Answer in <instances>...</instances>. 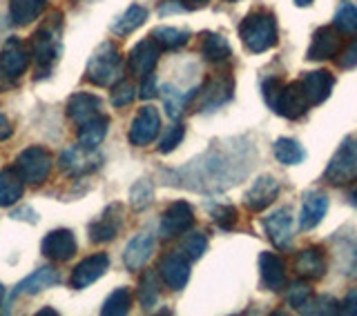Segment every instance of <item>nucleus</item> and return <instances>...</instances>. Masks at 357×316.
Returning a JSON list of instances; mask_svg holds the SVG:
<instances>
[{
    "label": "nucleus",
    "mask_w": 357,
    "mask_h": 316,
    "mask_svg": "<svg viewBox=\"0 0 357 316\" xmlns=\"http://www.w3.org/2000/svg\"><path fill=\"white\" fill-rule=\"evenodd\" d=\"M273 152H275V158L282 165H297L306 158L304 148H301V145L293 139H277L273 145Z\"/></svg>",
    "instance_id": "nucleus-34"
},
{
    "label": "nucleus",
    "mask_w": 357,
    "mask_h": 316,
    "mask_svg": "<svg viewBox=\"0 0 357 316\" xmlns=\"http://www.w3.org/2000/svg\"><path fill=\"white\" fill-rule=\"evenodd\" d=\"M357 178V139L346 136L333 154L324 180L331 185H346Z\"/></svg>",
    "instance_id": "nucleus-5"
},
{
    "label": "nucleus",
    "mask_w": 357,
    "mask_h": 316,
    "mask_svg": "<svg viewBox=\"0 0 357 316\" xmlns=\"http://www.w3.org/2000/svg\"><path fill=\"white\" fill-rule=\"evenodd\" d=\"M195 223V210L190 203L185 200H176L170 207L165 210L163 219H161V234L165 239H172V236L185 234Z\"/></svg>",
    "instance_id": "nucleus-10"
},
{
    "label": "nucleus",
    "mask_w": 357,
    "mask_h": 316,
    "mask_svg": "<svg viewBox=\"0 0 357 316\" xmlns=\"http://www.w3.org/2000/svg\"><path fill=\"white\" fill-rule=\"evenodd\" d=\"M349 198H351V205H353V207H357V187L351 191V196H349Z\"/></svg>",
    "instance_id": "nucleus-50"
},
{
    "label": "nucleus",
    "mask_w": 357,
    "mask_h": 316,
    "mask_svg": "<svg viewBox=\"0 0 357 316\" xmlns=\"http://www.w3.org/2000/svg\"><path fill=\"white\" fill-rule=\"evenodd\" d=\"M16 169L22 180L29 185H40L50 176L52 169V154L43 148H27L16 158Z\"/></svg>",
    "instance_id": "nucleus-7"
},
{
    "label": "nucleus",
    "mask_w": 357,
    "mask_h": 316,
    "mask_svg": "<svg viewBox=\"0 0 357 316\" xmlns=\"http://www.w3.org/2000/svg\"><path fill=\"white\" fill-rule=\"evenodd\" d=\"M154 200V187L148 178H141L134 183L132 191H130V203L134 210H145Z\"/></svg>",
    "instance_id": "nucleus-38"
},
{
    "label": "nucleus",
    "mask_w": 357,
    "mask_h": 316,
    "mask_svg": "<svg viewBox=\"0 0 357 316\" xmlns=\"http://www.w3.org/2000/svg\"><path fill=\"white\" fill-rule=\"evenodd\" d=\"M228 3H237V0H228Z\"/></svg>",
    "instance_id": "nucleus-55"
},
{
    "label": "nucleus",
    "mask_w": 357,
    "mask_h": 316,
    "mask_svg": "<svg viewBox=\"0 0 357 316\" xmlns=\"http://www.w3.org/2000/svg\"><path fill=\"white\" fill-rule=\"evenodd\" d=\"M141 98H154V94H156V78H154V72L152 74H148L145 78H141Z\"/></svg>",
    "instance_id": "nucleus-48"
},
{
    "label": "nucleus",
    "mask_w": 357,
    "mask_h": 316,
    "mask_svg": "<svg viewBox=\"0 0 357 316\" xmlns=\"http://www.w3.org/2000/svg\"><path fill=\"white\" fill-rule=\"evenodd\" d=\"M188 5H204V3H208V0H185Z\"/></svg>",
    "instance_id": "nucleus-52"
},
{
    "label": "nucleus",
    "mask_w": 357,
    "mask_h": 316,
    "mask_svg": "<svg viewBox=\"0 0 357 316\" xmlns=\"http://www.w3.org/2000/svg\"><path fill=\"white\" fill-rule=\"evenodd\" d=\"M3 299H5V287H3V283H0V303H3Z\"/></svg>",
    "instance_id": "nucleus-53"
},
{
    "label": "nucleus",
    "mask_w": 357,
    "mask_h": 316,
    "mask_svg": "<svg viewBox=\"0 0 357 316\" xmlns=\"http://www.w3.org/2000/svg\"><path fill=\"white\" fill-rule=\"evenodd\" d=\"M232 89H234V83H232L230 76L210 78V81L201 89H195L197 107L201 111H210V109L221 107L223 103H228V100L232 98Z\"/></svg>",
    "instance_id": "nucleus-8"
},
{
    "label": "nucleus",
    "mask_w": 357,
    "mask_h": 316,
    "mask_svg": "<svg viewBox=\"0 0 357 316\" xmlns=\"http://www.w3.org/2000/svg\"><path fill=\"white\" fill-rule=\"evenodd\" d=\"M208 250V239L204 234H190L188 239L181 243V254L188 258V261H197V258L204 256V252Z\"/></svg>",
    "instance_id": "nucleus-39"
},
{
    "label": "nucleus",
    "mask_w": 357,
    "mask_h": 316,
    "mask_svg": "<svg viewBox=\"0 0 357 316\" xmlns=\"http://www.w3.org/2000/svg\"><path fill=\"white\" fill-rule=\"evenodd\" d=\"M29 65V52L25 49L18 38H9L0 52V74L7 78H18L27 72Z\"/></svg>",
    "instance_id": "nucleus-12"
},
{
    "label": "nucleus",
    "mask_w": 357,
    "mask_h": 316,
    "mask_svg": "<svg viewBox=\"0 0 357 316\" xmlns=\"http://www.w3.org/2000/svg\"><path fill=\"white\" fill-rule=\"evenodd\" d=\"M154 245H156V241H154V234L152 232H141V234H137L128 243L126 252H123V261H126V265L130 269H134V272H137V269H141L145 263H148V258L154 252Z\"/></svg>",
    "instance_id": "nucleus-23"
},
{
    "label": "nucleus",
    "mask_w": 357,
    "mask_h": 316,
    "mask_svg": "<svg viewBox=\"0 0 357 316\" xmlns=\"http://www.w3.org/2000/svg\"><path fill=\"white\" fill-rule=\"evenodd\" d=\"M156 63H159V45H156L152 38H145V40L137 42L128 56V65L137 78H145L148 74H152Z\"/></svg>",
    "instance_id": "nucleus-13"
},
{
    "label": "nucleus",
    "mask_w": 357,
    "mask_h": 316,
    "mask_svg": "<svg viewBox=\"0 0 357 316\" xmlns=\"http://www.w3.org/2000/svg\"><path fill=\"white\" fill-rule=\"evenodd\" d=\"M299 85L304 89V96L308 100L310 107L321 105L326 100L335 87V78L326 70H317V72H308L299 78Z\"/></svg>",
    "instance_id": "nucleus-11"
},
{
    "label": "nucleus",
    "mask_w": 357,
    "mask_h": 316,
    "mask_svg": "<svg viewBox=\"0 0 357 316\" xmlns=\"http://www.w3.org/2000/svg\"><path fill=\"white\" fill-rule=\"evenodd\" d=\"M38 314H40V316H45V314H56V312H54V310H40Z\"/></svg>",
    "instance_id": "nucleus-54"
},
{
    "label": "nucleus",
    "mask_w": 357,
    "mask_h": 316,
    "mask_svg": "<svg viewBox=\"0 0 357 316\" xmlns=\"http://www.w3.org/2000/svg\"><path fill=\"white\" fill-rule=\"evenodd\" d=\"M212 219H215L221 230H232L237 225V210L232 205H219L212 210Z\"/></svg>",
    "instance_id": "nucleus-43"
},
{
    "label": "nucleus",
    "mask_w": 357,
    "mask_h": 316,
    "mask_svg": "<svg viewBox=\"0 0 357 316\" xmlns=\"http://www.w3.org/2000/svg\"><path fill=\"white\" fill-rule=\"evenodd\" d=\"M87 81L96 87H109L121 81L123 61L121 54L112 42H103L87 63Z\"/></svg>",
    "instance_id": "nucleus-4"
},
{
    "label": "nucleus",
    "mask_w": 357,
    "mask_h": 316,
    "mask_svg": "<svg viewBox=\"0 0 357 316\" xmlns=\"http://www.w3.org/2000/svg\"><path fill=\"white\" fill-rule=\"evenodd\" d=\"M337 312H340V303L331 297H321V299L312 297L306 306L299 310V314H337Z\"/></svg>",
    "instance_id": "nucleus-41"
},
{
    "label": "nucleus",
    "mask_w": 357,
    "mask_h": 316,
    "mask_svg": "<svg viewBox=\"0 0 357 316\" xmlns=\"http://www.w3.org/2000/svg\"><path fill=\"white\" fill-rule=\"evenodd\" d=\"M340 54L337 58V65L342 67V70H353V67H357V38H353Z\"/></svg>",
    "instance_id": "nucleus-46"
},
{
    "label": "nucleus",
    "mask_w": 357,
    "mask_h": 316,
    "mask_svg": "<svg viewBox=\"0 0 357 316\" xmlns=\"http://www.w3.org/2000/svg\"><path fill=\"white\" fill-rule=\"evenodd\" d=\"M61 283V274L56 267H40L36 269L31 276H27L22 283H18V287L14 290V297L18 294H38V292L54 287Z\"/></svg>",
    "instance_id": "nucleus-27"
},
{
    "label": "nucleus",
    "mask_w": 357,
    "mask_h": 316,
    "mask_svg": "<svg viewBox=\"0 0 357 316\" xmlns=\"http://www.w3.org/2000/svg\"><path fill=\"white\" fill-rule=\"evenodd\" d=\"M61 16L54 14V22H47L31 38V54L40 70H50L61 54Z\"/></svg>",
    "instance_id": "nucleus-6"
},
{
    "label": "nucleus",
    "mask_w": 357,
    "mask_h": 316,
    "mask_svg": "<svg viewBox=\"0 0 357 316\" xmlns=\"http://www.w3.org/2000/svg\"><path fill=\"white\" fill-rule=\"evenodd\" d=\"M78 145L85 150H96L100 143H103L105 134H107V127H109V118L107 116H96L92 120L83 123V125H78Z\"/></svg>",
    "instance_id": "nucleus-30"
},
{
    "label": "nucleus",
    "mask_w": 357,
    "mask_h": 316,
    "mask_svg": "<svg viewBox=\"0 0 357 316\" xmlns=\"http://www.w3.org/2000/svg\"><path fill=\"white\" fill-rule=\"evenodd\" d=\"M47 0H9V18L14 25H29L43 14Z\"/></svg>",
    "instance_id": "nucleus-29"
},
{
    "label": "nucleus",
    "mask_w": 357,
    "mask_h": 316,
    "mask_svg": "<svg viewBox=\"0 0 357 316\" xmlns=\"http://www.w3.org/2000/svg\"><path fill=\"white\" fill-rule=\"evenodd\" d=\"M239 38L243 42V47L252 54H264L268 49H273L279 42L277 33V22L271 11H252L248 14L239 25Z\"/></svg>",
    "instance_id": "nucleus-3"
},
{
    "label": "nucleus",
    "mask_w": 357,
    "mask_h": 316,
    "mask_svg": "<svg viewBox=\"0 0 357 316\" xmlns=\"http://www.w3.org/2000/svg\"><path fill=\"white\" fill-rule=\"evenodd\" d=\"M145 20H148V9L141 5H132L126 14L112 25V31H114L116 36H128V33H132L134 29H139Z\"/></svg>",
    "instance_id": "nucleus-32"
},
{
    "label": "nucleus",
    "mask_w": 357,
    "mask_h": 316,
    "mask_svg": "<svg viewBox=\"0 0 357 316\" xmlns=\"http://www.w3.org/2000/svg\"><path fill=\"white\" fill-rule=\"evenodd\" d=\"M255 156V148L248 139L212 143L210 150L192 158L183 167L165 172V183L192 191H223L250 174Z\"/></svg>",
    "instance_id": "nucleus-1"
},
{
    "label": "nucleus",
    "mask_w": 357,
    "mask_h": 316,
    "mask_svg": "<svg viewBox=\"0 0 357 316\" xmlns=\"http://www.w3.org/2000/svg\"><path fill=\"white\" fill-rule=\"evenodd\" d=\"M100 109H103V100L94 94H74L67 103V116H70L76 125H83V123L92 120L100 116Z\"/></svg>",
    "instance_id": "nucleus-24"
},
{
    "label": "nucleus",
    "mask_w": 357,
    "mask_h": 316,
    "mask_svg": "<svg viewBox=\"0 0 357 316\" xmlns=\"http://www.w3.org/2000/svg\"><path fill=\"white\" fill-rule=\"evenodd\" d=\"M264 98L279 116L290 118V120L301 118L306 114V109L310 107L299 81L284 85L279 78H268L264 83Z\"/></svg>",
    "instance_id": "nucleus-2"
},
{
    "label": "nucleus",
    "mask_w": 357,
    "mask_h": 316,
    "mask_svg": "<svg viewBox=\"0 0 357 316\" xmlns=\"http://www.w3.org/2000/svg\"><path fill=\"white\" fill-rule=\"evenodd\" d=\"M134 96H137V89H134V85L128 83V81H119V85L114 87V94H112V105L126 107V105L132 103Z\"/></svg>",
    "instance_id": "nucleus-44"
},
{
    "label": "nucleus",
    "mask_w": 357,
    "mask_h": 316,
    "mask_svg": "<svg viewBox=\"0 0 357 316\" xmlns=\"http://www.w3.org/2000/svg\"><path fill=\"white\" fill-rule=\"evenodd\" d=\"M183 136H185V127L183 125H172L170 129L165 132V136L161 139V145H159L161 154H170L172 150H176L178 145H181Z\"/></svg>",
    "instance_id": "nucleus-42"
},
{
    "label": "nucleus",
    "mask_w": 357,
    "mask_h": 316,
    "mask_svg": "<svg viewBox=\"0 0 357 316\" xmlns=\"http://www.w3.org/2000/svg\"><path fill=\"white\" fill-rule=\"evenodd\" d=\"M295 272L308 281H319L326 274V258L319 247H306L295 256Z\"/></svg>",
    "instance_id": "nucleus-25"
},
{
    "label": "nucleus",
    "mask_w": 357,
    "mask_h": 316,
    "mask_svg": "<svg viewBox=\"0 0 357 316\" xmlns=\"http://www.w3.org/2000/svg\"><path fill=\"white\" fill-rule=\"evenodd\" d=\"M340 312L346 316H357V290H351L340 303Z\"/></svg>",
    "instance_id": "nucleus-47"
},
{
    "label": "nucleus",
    "mask_w": 357,
    "mask_h": 316,
    "mask_svg": "<svg viewBox=\"0 0 357 316\" xmlns=\"http://www.w3.org/2000/svg\"><path fill=\"white\" fill-rule=\"evenodd\" d=\"M310 3H312V0H295V5H297V7H308Z\"/></svg>",
    "instance_id": "nucleus-51"
},
{
    "label": "nucleus",
    "mask_w": 357,
    "mask_h": 316,
    "mask_svg": "<svg viewBox=\"0 0 357 316\" xmlns=\"http://www.w3.org/2000/svg\"><path fill=\"white\" fill-rule=\"evenodd\" d=\"M11 136V123L5 114H0V141H7Z\"/></svg>",
    "instance_id": "nucleus-49"
},
{
    "label": "nucleus",
    "mask_w": 357,
    "mask_h": 316,
    "mask_svg": "<svg viewBox=\"0 0 357 316\" xmlns=\"http://www.w3.org/2000/svg\"><path fill=\"white\" fill-rule=\"evenodd\" d=\"M328 212V196L324 191H308L301 203V214H299V228L301 230H312L321 223V219Z\"/></svg>",
    "instance_id": "nucleus-22"
},
{
    "label": "nucleus",
    "mask_w": 357,
    "mask_h": 316,
    "mask_svg": "<svg viewBox=\"0 0 357 316\" xmlns=\"http://www.w3.org/2000/svg\"><path fill=\"white\" fill-rule=\"evenodd\" d=\"M192 98V96H181L176 92V89H170V87H165V107H167V114H170L172 118H176L178 114H181V109L183 105L188 103V100Z\"/></svg>",
    "instance_id": "nucleus-45"
},
{
    "label": "nucleus",
    "mask_w": 357,
    "mask_h": 316,
    "mask_svg": "<svg viewBox=\"0 0 357 316\" xmlns=\"http://www.w3.org/2000/svg\"><path fill=\"white\" fill-rule=\"evenodd\" d=\"M264 228L268 239L273 241L277 250H286L293 243V216H290V210L282 207L273 212L271 216L264 221Z\"/></svg>",
    "instance_id": "nucleus-15"
},
{
    "label": "nucleus",
    "mask_w": 357,
    "mask_h": 316,
    "mask_svg": "<svg viewBox=\"0 0 357 316\" xmlns=\"http://www.w3.org/2000/svg\"><path fill=\"white\" fill-rule=\"evenodd\" d=\"M161 129V116L154 107H143L130 125V143L137 148L150 145Z\"/></svg>",
    "instance_id": "nucleus-9"
},
{
    "label": "nucleus",
    "mask_w": 357,
    "mask_h": 316,
    "mask_svg": "<svg viewBox=\"0 0 357 316\" xmlns=\"http://www.w3.org/2000/svg\"><path fill=\"white\" fill-rule=\"evenodd\" d=\"M201 54L206 56V61L210 63H226L232 52L228 40L221 33H204V42H201Z\"/></svg>",
    "instance_id": "nucleus-31"
},
{
    "label": "nucleus",
    "mask_w": 357,
    "mask_h": 316,
    "mask_svg": "<svg viewBox=\"0 0 357 316\" xmlns=\"http://www.w3.org/2000/svg\"><path fill=\"white\" fill-rule=\"evenodd\" d=\"M43 254L52 261H70L76 254V239L70 230H54L43 239Z\"/></svg>",
    "instance_id": "nucleus-20"
},
{
    "label": "nucleus",
    "mask_w": 357,
    "mask_h": 316,
    "mask_svg": "<svg viewBox=\"0 0 357 316\" xmlns=\"http://www.w3.org/2000/svg\"><path fill=\"white\" fill-rule=\"evenodd\" d=\"M312 299V290L306 285V283H301V281H297V283H293L288 287L286 292V301H288V306L290 308H295L297 312L306 306V303Z\"/></svg>",
    "instance_id": "nucleus-40"
},
{
    "label": "nucleus",
    "mask_w": 357,
    "mask_h": 316,
    "mask_svg": "<svg viewBox=\"0 0 357 316\" xmlns=\"http://www.w3.org/2000/svg\"><path fill=\"white\" fill-rule=\"evenodd\" d=\"M25 180L18 174L16 167L0 169V207H11L22 198Z\"/></svg>",
    "instance_id": "nucleus-28"
},
{
    "label": "nucleus",
    "mask_w": 357,
    "mask_h": 316,
    "mask_svg": "<svg viewBox=\"0 0 357 316\" xmlns=\"http://www.w3.org/2000/svg\"><path fill=\"white\" fill-rule=\"evenodd\" d=\"M107 265H109V258L105 254H94V256L83 258L72 272V287L85 290L92 283H96V281L105 274Z\"/></svg>",
    "instance_id": "nucleus-19"
},
{
    "label": "nucleus",
    "mask_w": 357,
    "mask_h": 316,
    "mask_svg": "<svg viewBox=\"0 0 357 316\" xmlns=\"http://www.w3.org/2000/svg\"><path fill=\"white\" fill-rule=\"evenodd\" d=\"M137 299L143 310H152L156 306V301H159V278H156L154 272H145L141 276Z\"/></svg>",
    "instance_id": "nucleus-37"
},
{
    "label": "nucleus",
    "mask_w": 357,
    "mask_h": 316,
    "mask_svg": "<svg viewBox=\"0 0 357 316\" xmlns=\"http://www.w3.org/2000/svg\"><path fill=\"white\" fill-rule=\"evenodd\" d=\"M98 165H100V156L96 154V150H85L81 145L70 148L61 154V169L72 176L89 174V172H94Z\"/></svg>",
    "instance_id": "nucleus-14"
},
{
    "label": "nucleus",
    "mask_w": 357,
    "mask_h": 316,
    "mask_svg": "<svg viewBox=\"0 0 357 316\" xmlns=\"http://www.w3.org/2000/svg\"><path fill=\"white\" fill-rule=\"evenodd\" d=\"M279 180L275 176H259L245 191V207L252 212H264L279 196Z\"/></svg>",
    "instance_id": "nucleus-17"
},
{
    "label": "nucleus",
    "mask_w": 357,
    "mask_h": 316,
    "mask_svg": "<svg viewBox=\"0 0 357 316\" xmlns=\"http://www.w3.org/2000/svg\"><path fill=\"white\" fill-rule=\"evenodd\" d=\"M132 308V294L128 287H119L105 299L103 308H100V314L103 316H123L128 314Z\"/></svg>",
    "instance_id": "nucleus-35"
},
{
    "label": "nucleus",
    "mask_w": 357,
    "mask_h": 316,
    "mask_svg": "<svg viewBox=\"0 0 357 316\" xmlns=\"http://www.w3.org/2000/svg\"><path fill=\"white\" fill-rule=\"evenodd\" d=\"M259 272H261V283L266 290L279 292L286 283V265L284 261L273 252H264L259 256Z\"/></svg>",
    "instance_id": "nucleus-26"
},
{
    "label": "nucleus",
    "mask_w": 357,
    "mask_h": 316,
    "mask_svg": "<svg viewBox=\"0 0 357 316\" xmlns=\"http://www.w3.org/2000/svg\"><path fill=\"white\" fill-rule=\"evenodd\" d=\"M342 47L340 31L335 27H319L312 33L310 47H308V61H328L333 56H337Z\"/></svg>",
    "instance_id": "nucleus-18"
},
{
    "label": "nucleus",
    "mask_w": 357,
    "mask_h": 316,
    "mask_svg": "<svg viewBox=\"0 0 357 316\" xmlns=\"http://www.w3.org/2000/svg\"><path fill=\"white\" fill-rule=\"evenodd\" d=\"M121 212L123 207L114 203L89 225V239H92V243H109L114 239L121 228Z\"/></svg>",
    "instance_id": "nucleus-21"
},
{
    "label": "nucleus",
    "mask_w": 357,
    "mask_h": 316,
    "mask_svg": "<svg viewBox=\"0 0 357 316\" xmlns=\"http://www.w3.org/2000/svg\"><path fill=\"white\" fill-rule=\"evenodd\" d=\"M333 27L342 33H355L357 36V5L351 3V0L340 3L337 11H335Z\"/></svg>",
    "instance_id": "nucleus-36"
},
{
    "label": "nucleus",
    "mask_w": 357,
    "mask_h": 316,
    "mask_svg": "<svg viewBox=\"0 0 357 316\" xmlns=\"http://www.w3.org/2000/svg\"><path fill=\"white\" fill-rule=\"evenodd\" d=\"M150 38L159 45V49H181L190 40V33L176 27H156Z\"/></svg>",
    "instance_id": "nucleus-33"
},
{
    "label": "nucleus",
    "mask_w": 357,
    "mask_h": 316,
    "mask_svg": "<svg viewBox=\"0 0 357 316\" xmlns=\"http://www.w3.org/2000/svg\"><path fill=\"white\" fill-rule=\"evenodd\" d=\"M159 272L161 278L165 281V285L170 290H183L188 285L190 278V261L181 254V252H172L161 258L159 263Z\"/></svg>",
    "instance_id": "nucleus-16"
}]
</instances>
